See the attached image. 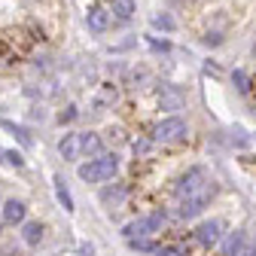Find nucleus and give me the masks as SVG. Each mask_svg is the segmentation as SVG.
<instances>
[{
	"mask_svg": "<svg viewBox=\"0 0 256 256\" xmlns=\"http://www.w3.org/2000/svg\"><path fill=\"white\" fill-rule=\"evenodd\" d=\"M116 171H119L116 152H98V156H92L86 165H80V180H86V183H104V180H113Z\"/></svg>",
	"mask_w": 256,
	"mask_h": 256,
	"instance_id": "1",
	"label": "nucleus"
},
{
	"mask_svg": "<svg viewBox=\"0 0 256 256\" xmlns=\"http://www.w3.org/2000/svg\"><path fill=\"white\" fill-rule=\"evenodd\" d=\"M186 132H189L186 122H183L180 116H171V119H162V122H158V125L152 128L150 138H152L156 144H177V140L186 138Z\"/></svg>",
	"mask_w": 256,
	"mask_h": 256,
	"instance_id": "2",
	"label": "nucleus"
},
{
	"mask_svg": "<svg viewBox=\"0 0 256 256\" xmlns=\"http://www.w3.org/2000/svg\"><path fill=\"white\" fill-rule=\"evenodd\" d=\"M208 171L204 168H189L177 183H174V196L177 198H189V196H196V192H202L208 186Z\"/></svg>",
	"mask_w": 256,
	"mask_h": 256,
	"instance_id": "3",
	"label": "nucleus"
},
{
	"mask_svg": "<svg viewBox=\"0 0 256 256\" xmlns=\"http://www.w3.org/2000/svg\"><path fill=\"white\" fill-rule=\"evenodd\" d=\"M162 222H165V216L162 214H152V216H140V220H134V222H128V226L122 229V235L132 241V238H150V235H156L158 229H162Z\"/></svg>",
	"mask_w": 256,
	"mask_h": 256,
	"instance_id": "4",
	"label": "nucleus"
},
{
	"mask_svg": "<svg viewBox=\"0 0 256 256\" xmlns=\"http://www.w3.org/2000/svg\"><path fill=\"white\" fill-rule=\"evenodd\" d=\"M214 198V183H208L202 192H196V196H189V198H180V216L183 220H192V216H198L204 208H208V202Z\"/></svg>",
	"mask_w": 256,
	"mask_h": 256,
	"instance_id": "5",
	"label": "nucleus"
},
{
	"mask_svg": "<svg viewBox=\"0 0 256 256\" xmlns=\"http://www.w3.org/2000/svg\"><path fill=\"white\" fill-rule=\"evenodd\" d=\"M58 152H61L64 162H76V158H82V140H80V134H76V132L64 134V138L58 140Z\"/></svg>",
	"mask_w": 256,
	"mask_h": 256,
	"instance_id": "6",
	"label": "nucleus"
},
{
	"mask_svg": "<svg viewBox=\"0 0 256 256\" xmlns=\"http://www.w3.org/2000/svg\"><path fill=\"white\" fill-rule=\"evenodd\" d=\"M196 238H198V244L214 247V244H220V238H222V226H220L216 220H208V222H202V226L196 229Z\"/></svg>",
	"mask_w": 256,
	"mask_h": 256,
	"instance_id": "7",
	"label": "nucleus"
},
{
	"mask_svg": "<svg viewBox=\"0 0 256 256\" xmlns=\"http://www.w3.org/2000/svg\"><path fill=\"white\" fill-rule=\"evenodd\" d=\"M24 216H28L24 202H18V198H6V202H4V222L16 226V222H24Z\"/></svg>",
	"mask_w": 256,
	"mask_h": 256,
	"instance_id": "8",
	"label": "nucleus"
},
{
	"mask_svg": "<svg viewBox=\"0 0 256 256\" xmlns=\"http://www.w3.org/2000/svg\"><path fill=\"white\" fill-rule=\"evenodd\" d=\"M86 24H88V30H94V34H104V30L110 28V16L101 6H92L86 12Z\"/></svg>",
	"mask_w": 256,
	"mask_h": 256,
	"instance_id": "9",
	"label": "nucleus"
},
{
	"mask_svg": "<svg viewBox=\"0 0 256 256\" xmlns=\"http://www.w3.org/2000/svg\"><path fill=\"white\" fill-rule=\"evenodd\" d=\"M22 238L28 247H37L43 241V222H24L22 226Z\"/></svg>",
	"mask_w": 256,
	"mask_h": 256,
	"instance_id": "10",
	"label": "nucleus"
},
{
	"mask_svg": "<svg viewBox=\"0 0 256 256\" xmlns=\"http://www.w3.org/2000/svg\"><path fill=\"white\" fill-rule=\"evenodd\" d=\"M110 12L122 22H128L134 16V0H110Z\"/></svg>",
	"mask_w": 256,
	"mask_h": 256,
	"instance_id": "11",
	"label": "nucleus"
},
{
	"mask_svg": "<svg viewBox=\"0 0 256 256\" xmlns=\"http://www.w3.org/2000/svg\"><path fill=\"white\" fill-rule=\"evenodd\" d=\"M80 140H82V156H98L101 152V138L94 134V132L80 134Z\"/></svg>",
	"mask_w": 256,
	"mask_h": 256,
	"instance_id": "12",
	"label": "nucleus"
},
{
	"mask_svg": "<svg viewBox=\"0 0 256 256\" xmlns=\"http://www.w3.org/2000/svg\"><path fill=\"white\" fill-rule=\"evenodd\" d=\"M241 247H244V235H241V232H232V235H226V244H222V256H238Z\"/></svg>",
	"mask_w": 256,
	"mask_h": 256,
	"instance_id": "13",
	"label": "nucleus"
},
{
	"mask_svg": "<svg viewBox=\"0 0 256 256\" xmlns=\"http://www.w3.org/2000/svg\"><path fill=\"white\" fill-rule=\"evenodd\" d=\"M152 256H189V247L186 244H158Z\"/></svg>",
	"mask_w": 256,
	"mask_h": 256,
	"instance_id": "14",
	"label": "nucleus"
},
{
	"mask_svg": "<svg viewBox=\"0 0 256 256\" xmlns=\"http://www.w3.org/2000/svg\"><path fill=\"white\" fill-rule=\"evenodd\" d=\"M55 192H58V202L64 204V210H74V198H70V192H68V186H64L61 177H55Z\"/></svg>",
	"mask_w": 256,
	"mask_h": 256,
	"instance_id": "15",
	"label": "nucleus"
},
{
	"mask_svg": "<svg viewBox=\"0 0 256 256\" xmlns=\"http://www.w3.org/2000/svg\"><path fill=\"white\" fill-rule=\"evenodd\" d=\"M0 125H4V128H6V132H12V134L18 138V140H22V146H30V134L24 132V128H22V125H16V122H6V119H4V122H0Z\"/></svg>",
	"mask_w": 256,
	"mask_h": 256,
	"instance_id": "16",
	"label": "nucleus"
},
{
	"mask_svg": "<svg viewBox=\"0 0 256 256\" xmlns=\"http://www.w3.org/2000/svg\"><path fill=\"white\" fill-rule=\"evenodd\" d=\"M232 82L238 86L241 94H250V88H253V82H250V76H247L244 70H235V74H232Z\"/></svg>",
	"mask_w": 256,
	"mask_h": 256,
	"instance_id": "17",
	"label": "nucleus"
},
{
	"mask_svg": "<svg viewBox=\"0 0 256 256\" xmlns=\"http://www.w3.org/2000/svg\"><path fill=\"white\" fill-rule=\"evenodd\" d=\"M152 28H158V30H168V34H171V30H174L177 24H174L168 16H156V18H152Z\"/></svg>",
	"mask_w": 256,
	"mask_h": 256,
	"instance_id": "18",
	"label": "nucleus"
},
{
	"mask_svg": "<svg viewBox=\"0 0 256 256\" xmlns=\"http://www.w3.org/2000/svg\"><path fill=\"white\" fill-rule=\"evenodd\" d=\"M4 158H6V165H16V168H24V158L16 152V150H6L4 152Z\"/></svg>",
	"mask_w": 256,
	"mask_h": 256,
	"instance_id": "19",
	"label": "nucleus"
},
{
	"mask_svg": "<svg viewBox=\"0 0 256 256\" xmlns=\"http://www.w3.org/2000/svg\"><path fill=\"white\" fill-rule=\"evenodd\" d=\"M202 43H204V46H220V43H222V34H216V30H214V34H204Z\"/></svg>",
	"mask_w": 256,
	"mask_h": 256,
	"instance_id": "20",
	"label": "nucleus"
},
{
	"mask_svg": "<svg viewBox=\"0 0 256 256\" xmlns=\"http://www.w3.org/2000/svg\"><path fill=\"white\" fill-rule=\"evenodd\" d=\"M146 40H150V46H152V49H162V52H168V49H171V43H168V40H152V37H146Z\"/></svg>",
	"mask_w": 256,
	"mask_h": 256,
	"instance_id": "21",
	"label": "nucleus"
},
{
	"mask_svg": "<svg viewBox=\"0 0 256 256\" xmlns=\"http://www.w3.org/2000/svg\"><path fill=\"white\" fill-rule=\"evenodd\" d=\"M70 119H76V107H74V104H70L68 110L61 113V122H70Z\"/></svg>",
	"mask_w": 256,
	"mask_h": 256,
	"instance_id": "22",
	"label": "nucleus"
},
{
	"mask_svg": "<svg viewBox=\"0 0 256 256\" xmlns=\"http://www.w3.org/2000/svg\"><path fill=\"white\" fill-rule=\"evenodd\" d=\"M238 256H256V247H250V250H241Z\"/></svg>",
	"mask_w": 256,
	"mask_h": 256,
	"instance_id": "23",
	"label": "nucleus"
}]
</instances>
